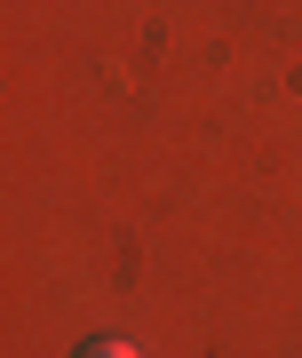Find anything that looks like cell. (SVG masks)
<instances>
[{"instance_id":"cell-1","label":"cell","mask_w":302,"mask_h":358,"mask_svg":"<svg viewBox=\"0 0 302 358\" xmlns=\"http://www.w3.org/2000/svg\"><path fill=\"white\" fill-rule=\"evenodd\" d=\"M80 358H143V350H136V343H88Z\"/></svg>"}]
</instances>
